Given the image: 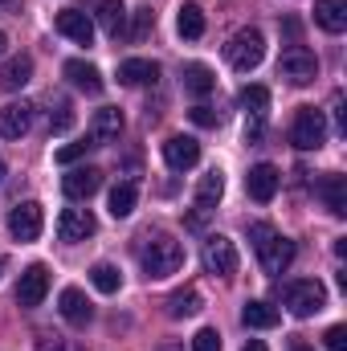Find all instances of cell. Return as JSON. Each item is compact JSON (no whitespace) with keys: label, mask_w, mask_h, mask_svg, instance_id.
Segmentation results:
<instances>
[{"label":"cell","mask_w":347,"mask_h":351,"mask_svg":"<svg viewBox=\"0 0 347 351\" xmlns=\"http://www.w3.org/2000/svg\"><path fill=\"white\" fill-rule=\"evenodd\" d=\"M250 241H254V250H258V262L265 274H286L290 262H294V241L290 237H282L274 225H250Z\"/></svg>","instance_id":"cell-1"},{"label":"cell","mask_w":347,"mask_h":351,"mask_svg":"<svg viewBox=\"0 0 347 351\" xmlns=\"http://www.w3.org/2000/svg\"><path fill=\"white\" fill-rule=\"evenodd\" d=\"M139 265L147 278H168L184 265V245L176 237H147L139 250Z\"/></svg>","instance_id":"cell-2"},{"label":"cell","mask_w":347,"mask_h":351,"mask_svg":"<svg viewBox=\"0 0 347 351\" xmlns=\"http://www.w3.org/2000/svg\"><path fill=\"white\" fill-rule=\"evenodd\" d=\"M261 58H265V37H261V29H237V33L229 37V45H225V62H229L237 74L258 70Z\"/></svg>","instance_id":"cell-3"},{"label":"cell","mask_w":347,"mask_h":351,"mask_svg":"<svg viewBox=\"0 0 347 351\" xmlns=\"http://www.w3.org/2000/svg\"><path fill=\"white\" fill-rule=\"evenodd\" d=\"M290 143H294L298 152H319V147L327 143V119H323V110L298 106V114H294V123H290Z\"/></svg>","instance_id":"cell-4"},{"label":"cell","mask_w":347,"mask_h":351,"mask_svg":"<svg viewBox=\"0 0 347 351\" xmlns=\"http://www.w3.org/2000/svg\"><path fill=\"white\" fill-rule=\"evenodd\" d=\"M278 78H286L290 86H307V82L319 78V58H315L307 45H290V49H282V58H278Z\"/></svg>","instance_id":"cell-5"},{"label":"cell","mask_w":347,"mask_h":351,"mask_svg":"<svg viewBox=\"0 0 347 351\" xmlns=\"http://www.w3.org/2000/svg\"><path fill=\"white\" fill-rule=\"evenodd\" d=\"M286 306H290L294 319H311V315H319V311L327 306V290H323V282H319V278L290 282V286H286Z\"/></svg>","instance_id":"cell-6"},{"label":"cell","mask_w":347,"mask_h":351,"mask_svg":"<svg viewBox=\"0 0 347 351\" xmlns=\"http://www.w3.org/2000/svg\"><path fill=\"white\" fill-rule=\"evenodd\" d=\"M41 229H45V213H41L37 200H21V204L8 213V233H12L21 245H25V241H37Z\"/></svg>","instance_id":"cell-7"},{"label":"cell","mask_w":347,"mask_h":351,"mask_svg":"<svg viewBox=\"0 0 347 351\" xmlns=\"http://www.w3.org/2000/svg\"><path fill=\"white\" fill-rule=\"evenodd\" d=\"M45 294H49V269L41 262H33L21 274V282H16V302H21L25 311H33V306L45 302Z\"/></svg>","instance_id":"cell-8"},{"label":"cell","mask_w":347,"mask_h":351,"mask_svg":"<svg viewBox=\"0 0 347 351\" xmlns=\"http://www.w3.org/2000/svg\"><path fill=\"white\" fill-rule=\"evenodd\" d=\"M204 269L208 274H217V278H229L233 269H237V250H233V241L229 237H221V233H213L208 241H204Z\"/></svg>","instance_id":"cell-9"},{"label":"cell","mask_w":347,"mask_h":351,"mask_svg":"<svg viewBox=\"0 0 347 351\" xmlns=\"http://www.w3.org/2000/svg\"><path fill=\"white\" fill-rule=\"evenodd\" d=\"M94 229H98V221H94L90 208H66V213L58 217V237L70 241V245H78V241L94 237Z\"/></svg>","instance_id":"cell-10"},{"label":"cell","mask_w":347,"mask_h":351,"mask_svg":"<svg viewBox=\"0 0 347 351\" xmlns=\"http://www.w3.org/2000/svg\"><path fill=\"white\" fill-rule=\"evenodd\" d=\"M164 164H168L172 172L196 168V164H200V143H196L192 135H172V139L164 143Z\"/></svg>","instance_id":"cell-11"},{"label":"cell","mask_w":347,"mask_h":351,"mask_svg":"<svg viewBox=\"0 0 347 351\" xmlns=\"http://www.w3.org/2000/svg\"><path fill=\"white\" fill-rule=\"evenodd\" d=\"M246 188H250V196L258 204H270L278 196V188H282V172L274 164H258V168H250V176H246Z\"/></svg>","instance_id":"cell-12"},{"label":"cell","mask_w":347,"mask_h":351,"mask_svg":"<svg viewBox=\"0 0 347 351\" xmlns=\"http://www.w3.org/2000/svg\"><path fill=\"white\" fill-rule=\"evenodd\" d=\"M53 25H58V33L70 37L74 45H90V41H94V21H90L82 8H62Z\"/></svg>","instance_id":"cell-13"},{"label":"cell","mask_w":347,"mask_h":351,"mask_svg":"<svg viewBox=\"0 0 347 351\" xmlns=\"http://www.w3.org/2000/svg\"><path fill=\"white\" fill-rule=\"evenodd\" d=\"M98 188H102V172L98 168H70V172L62 176V192L70 200H90Z\"/></svg>","instance_id":"cell-14"},{"label":"cell","mask_w":347,"mask_h":351,"mask_svg":"<svg viewBox=\"0 0 347 351\" xmlns=\"http://www.w3.org/2000/svg\"><path fill=\"white\" fill-rule=\"evenodd\" d=\"M123 135V110L119 106H102L90 119V143H115Z\"/></svg>","instance_id":"cell-15"},{"label":"cell","mask_w":347,"mask_h":351,"mask_svg":"<svg viewBox=\"0 0 347 351\" xmlns=\"http://www.w3.org/2000/svg\"><path fill=\"white\" fill-rule=\"evenodd\" d=\"M58 311H62V319H66V323H74V327H86L90 319H94V306L86 302V294H82L78 286H66V290H62Z\"/></svg>","instance_id":"cell-16"},{"label":"cell","mask_w":347,"mask_h":351,"mask_svg":"<svg viewBox=\"0 0 347 351\" xmlns=\"http://www.w3.org/2000/svg\"><path fill=\"white\" fill-rule=\"evenodd\" d=\"M119 82L123 86H156L160 82V66L147 62V58H127L119 66Z\"/></svg>","instance_id":"cell-17"},{"label":"cell","mask_w":347,"mask_h":351,"mask_svg":"<svg viewBox=\"0 0 347 351\" xmlns=\"http://www.w3.org/2000/svg\"><path fill=\"white\" fill-rule=\"evenodd\" d=\"M62 74L74 82L78 90H86V94H102V74H98V66H90V62H82V58H70L66 66H62Z\"/></svg>","instance_id":"cell-18"},{"label":"cell","mask_w":347,"mask_h":351,"mask_svg":"<svg viewBox=\"0 0 347 351\" xmlns=\"http://www.w3.org/2000/svg\"><path fill=\"white\" fill-rule=\"evenodd\" d=\"M29 123H33V114H29L25 102H8V106H0V135H4V139H21V135L29 131Z\"/></svg>","instance_id":"cell-19"},{"label":"cell","mask_w":347,"mask_h":351,"mask_svg":"<svg viewBox=\"0 0 347 351\" xmlns=\"http://www.w3.org/2000/svg\"><path fill=\"white\" fill-rule=\"evenodd\" d=\"M241 323L254 327V331H270V327L282 323V315H278V306H270V302H261V298H250V302L241 306Z\"/></svg>","instance_id":"cell-20"},{"label":"cell","mask_w":347,"mask_h":351,"mask_svg":"<svg viewBox=\"0 0 347 351\" xmlns=\"http://www.w3.org/2000/svg\"><path fill=\"white\" fill-rule=\"evenodd\" d=\"M33 78V58L29 53H12L4 66H0V86L4 90H21Z\"/></svg>","instance_id":"cell-21"},{"label":"cell","mask_w":347,"mask_h":351,"mask_svg":"<svg viewBox=\"0 0 347 351\" xmlns=\"http://www.w3.org/2000/svg\"><path fill=\"white\" fill-rule=\"evenodd\" d=\"M98 25L106 29V37H123L127 33V4L123 0H98Z\"/></svg>","instance_id":"cell-22"},{"label":"cell","mask_w":347,"mask_h":351,"mask_svg":"<svg viewBox=\"0 0 347 351\" xmlns=\"http://www.w3.org/2000/svg\"><path fill=\"white\" fill-rule=\"evenodd\" d=\"M319 196L327 200V208H331L335 217L347 213V180L339 172H327L323 180H319Z\"/></svg>","instance_id":"cell-23"},{"label":"cell","mask_w":347,"mask_h":351,"mask_svg":"<svg viewBox=\"0 0 347 351\" xmlns=\"http://www.w3.org/2000/svg\"><path fill=\"white\" fill-rule=\"evenodd\" d=\"M315 21L327 33H344L347 29V0H315Z\"/></svg>","instance_id":"cell-24"},{"label":"cell","mask_w":347,"mask_h":351,"mask_svg":"<svg viewBox=\"0 0 347 351\" xmlns=\"http://www.w3.org/2000/svg\"><path fill=\"white\" fill-rule=\"evenodd\" d=\"M225 196V176L221 168H213V172L200 176V184H196V208H204V213H213V204Z\"/></svg>","instance_id":"cell-25"},{"label":"cell","mask_w":347,"mask_h":351,"mask_svg":"<svg viewBox=\"0 0 347 351\" xmlns=\"http://www.w3.org/2000/svg\"><path fill=\"white\" fill-rule=\"evenodd\" d=\"M176 33L184 37V41H196V37H204V12H200V4H180V12H176Z\"/></svg>","instance_id":"cell-26"},{"label":"cell","mask_w":347,"mask_h":351,"mask_svg":"<svg viewBox=\"0 0 347 351\" xmlns=\"http://www.w3.org/2000/svg\"><path fill=\"white\" fill-rule=\"evenodd\" d=\"M184 90H188L192 98H208V94L217 90V78H213V70H208V66H200V62L184 66Z\"/></svg>","instance_id":"cell-27"},{"label":"cell","mask_w":347,"mask_h":351,"mask_svg":"<svg viewBox=\"0 0 347 351\" xmlns=\"http://www.w3.org/2000/svg\"><path fill=\"white\" fill-rule=\"evenodd\" d=\"M135 200H139V188H135L131 180L115 184V188H110V217H115V221L131 217V213H135Z\"/></svg>","instance_id":"cell-28"},{"label":"cell","mask_w":347,"mask_h":351,"mask_svg":"<svg viewBox=\"0 0 347 351\" xmlns=\"http://www.w3.org/2000/svg\"><path fill=\"white\" fill-rule=\"evenodd\" d=\"M200 290H192V286H184V290H176L168 294V315L172 319H192V315H200Z\"/></svg>","instance_id":"cell-29"},{"label":"cell","mask_w":347,"mask_h":351,"mask_svg":"<svg viewBox=\"0 0 347 351\" xmlns=\"http://www.w3.org/2000/svg\"><path fill=\"white\" fill-rule=\"evenodd\" d=\"M90 282H94V290H98V294H119L123 274H119V265L98 262V265H90Z\"/></svg>","instance_id":"cell-30"},{"label":"cell","mask_w":347,"mask_h":351,"mask_svg":"<svg viewBox=\"0 0 347 351\" xmlns=\"http://www.w3.org/2000/svg\"><path fill=\"white\" fill-rule=\"evenodd\" d=\"M241 106H246L254 119H261V114L270 110V90L265 86H246L241 90Z\"/></svg>","instance_id":"cell-31"},{"label":"cell","mask_w":347,"mask_h":351,"mask_svg":"<svg viewBox=\"0 0 347 351\" xmlns=\"http://www.w3.org/2000/svg\"><path fill=\"white\" fill-rule=\"evenodd\" d=\"M70 127H74V106H70L66 98H58V102H53V110H49V131H58V135H62V131H70Z\"/></svg>","instance_id":"cell-32"},{"label":"cell","mask_w":347,"mask_h":351,"mask_svg":"<svg viewBox=\"0 0 347 351\" xmlns=\"http://www.w3.org/2000/svg\"><path fill=\"white\" fill-rule=\"evenodd\" d=\"M86 147H94V143H90V139H78V143H66V147H58V156H53V160H58V164H66V168H70V164H78V160H82V156H86Z\"/></svg>","instance_id":"cell-33"},{"label":"cell","mask_w":347,"mask_h":351,"mask_svg":"<svg viewBox=\"0 0 347 351\" xmlns=\"http://www.w3.org/2000/svg\"><path fill=\"white\" fill-rule=\"evenodd\" d=\"M192 351H221V335H217V327H200V331L192 335Z\"/></svg>","instance_id":"cell-34"},{"label":"cell","mask_w":347,"mask_h":351,"mask_svg":"<svg viewBox=\"0 0 347 351\" xmlns=\"http://www.w3.org/2000/svg\"><path fill=\"white\" fill-rule=\"evenodd\" d=\"M147 29H156V12H152V8H139V12H135V29H131V37L143 41Z\"/></svg>","instance_id":"cell-35"},{"label":"cell","mask_w":347,"mask_h":351,"mask_svg":"<svg viewBox=\"0 0 347 351\" xmlns=\"http://www.w3.org/2000/svg\"><path fill=\"white\" fill-rule=\"evenodd\" d=\"M323 343H327V351H347V327H327Z\"/></svg>","instance_id":"cell-36"},{"label":"cell","mask_w":347,"mask_h":351,"mask_svg":"<svg viewBox=\"0 0 347 351\" xmlns=\"http://www.w3.org/2000/svg\"><path fill=\"white\" fill-rule=\"evenodd\" d=\"M192 123H196V127H217L221 114H217L213 106H192Z\"/></svg>","instance_id":"cell-37"},{"label":"cell","mask_w":347,"mask_h":351,"mask_svg":"<svg viewBox=\"0 0 347 351\" xmlns=\"http://www.w3.org/2000/svg\"><path fill=\"white\" fill-rule=\"evenodd\" d=\"M335 131H339V135L347 131V123H344V98H335Z\"/></svg>","instance_id":"cell-38"},{"label":"cell","mask_w":347,"mask_h":351,"mask_svg":"<svg viewBox=\"0 0 347 351\" xmlns=\"http://www.w3.org/2000/svg\"><path fill=\"white\" fill-rule=\"evenodd\" d=\"M241 351H265V343H261V339H250V343H246Z\"/></svg>","instance_id":"cell-39"},{"label":"cell","mask_w":347,"mask_h":351,"mask_svg":"<svg viewBox=\"0 0 347 351\" xmlns=\"http://www.w3.org/2000/svg\"><path fill=\"white\" fill-rule=\"evenodd\" d=\"M4 49H8V37H4V29H0V53H4Z\"/></svg>","instance_id":"cell-40"},{"label":"cell","mask_w":347,"mask_h":351,"mask_svg":"<svg viewBox=\"0 0 347 351\" xmlns=\"http://www.w3.org/2000/svg\"><path fill=\"white\" fill-rule=\"evenodd\" d=\"M0 8H16V0H0Z\"/></svg>","instance_id":"cell-41"},{"label":"cell","mask_w":347,"mask_h":351,"mask_svg":"<svg viewBox=\"0 0 347 351\" xmlns=\"http://www.w3.org/2000/svg\"><path fill=\"white\" fill-rule=\"evenodd\" d=\"M0 184H4V160H0Z\"/></svg>","instance_id":"cell-42"},{"label":"cell","mask_w":347,"mask_h":351,"mask_svg":"<svg viewBox=\"0 0 347 351\" xmlns=\"http://www.w3.org/2000/svg\"><path fill=\"white\" fill-rule=\"evenodd\" d=\"M4 265H8V262H4V258H0V278H4Z\"/></svg>","instance_id":"cell-43"},{"label":"cell","mask_w":347,"mask_h":351,"mask_svg":"<svg viewBox=\"0 0 347 351\" xmlns=\"http://www.w3.org/2000/svg\"><path fill=\"white\" fill-rule=\"evenodd\" d=\"M298 351H307V348H298Z\"/></svg>","instance_id":"cell-44"}]
</instances>
